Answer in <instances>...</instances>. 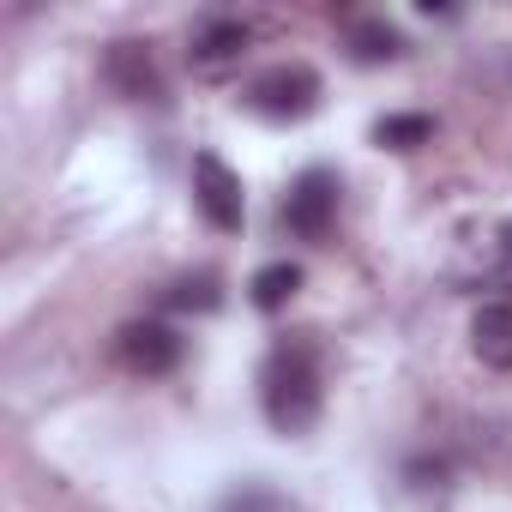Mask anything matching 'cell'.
I'll return each mask as SVG.
<instances>
[{
	"label": "cell",
	"instance_id": "6da1fadb",
	"mask_svg": "<svg viewBox=\"0 0 512 512\" xmlns=\"http://www.w3.org/2000/svg\"><path fill=\"white\" fill-rule=\"evenodd\" d=\"M260 404H266V422L278 434H308L320 422V350L308 338H284L272 356H266V374H260Z\"/></svg>",
	"mask_w": 512,
	"mask_h": 512
},
{
	"label": "cell",
	"instance_id": "7a4b0ae2",
	"mask_svg": "<svg viewBox=\"0 0 512 512\" xmlns=\"http://www.w3.org/2000/svg\"><path fill=\"white\" fill-rule=\"evenodd\" d=\"M247 109L253 115H266V121H302L320 109V73L290 61V67H272L247 85Z\"/></svg>",
	"mask_w": 512,
	"mask_h": 512
},
{
	"label": "cell",
	"instance_id": "3957f363",
	"mask_svg": "<svg viewBox=\"0 0 512 512\" xmlns=\"http://www.w3.org/2000/svg\"><path fill=\"white\" fill-rule=\"evenodd\" d=\"M193 205H199V211H205V223H211V229H223V235H235V229L247 223L241 175H235L217 151H199V157H193Z\"/></svg>",
	"mask_w": 512,
	"mask_h": 512
},
{
	"label": "cell",
	"instance_id": "277c9868",
	"mask_svg": "<svg viewBox=\"0 0 512 512\" xmlns=\"http://www.w3.org/2000/svg\"><path fill=\"white\" fill-rule=\"evenodd\" d=\"M332 223H338V175L308 169V175L290 187V199H284V229L302 235V241H326Z\"/></svg>",
	"mask_w": 512,
	"mask_h": 512
},
{
	"label": "cell",
	"instance_id": "5b68a950",
	"mask_svg": "<svg viewBox=\"0 0 512 512\" xmlns=\"http://www.w3.org/2000/svg\"><path fill=\"white\" fill-rule=\"evenodd\" d=\"M115 350H121V362L133 368V374H169V368H181V332L175 326H163V320H133V326H121V338H115Z\"/></svg>",
	"mask_w": 512,
	"mask_h": 512
},
{
	"label": "cell",
	"instance_id": "8992f818",
	"mask_svg": "<svg viewBox=\"0 0 512 512\" xmlns=\"http://www.w3.org/2000/svg\"><path fill=\"white\" fill-rule=\"evenodd\" d=\"M103 79L121 91V97H133V103H157L163 97V73H157V55H151V43H109V55H103Z\"/></svg>",
	"mask_w": 512,
	"mask_h": 512
},
{
	"label": "cell",
	"instance_id": "52a82bcc",
	"mask_svg": "<svg viewBox=\"0 0 512 512\" xmlns=\"http://www.w3.org/2000/svg\"><path fill=\"white\" fill-rule=\"evenodd\" d=\"M247 43H253V31H247L241 19H205V25L193 31V49H187V61H193V73H205V79H223L229 67H241Z\"/></svg>",
	"mask_w": 512,
	"mask_h": 512
},
{
	"label": "cell",
	"instance_id": "ba28073f",
	"mask_svg": "<svg viewBox=\"0 0 512 512\" xmlns=\"http://www.w3.org/2000/svg\"><path fill=\"white\" fill-rule=\"evenodd\" d=\"M470 350H476L482 368L512 374V302H488V308H476V320H470Z\"/></svg>",
	"mask_w": 512,
	"mask_h": 512
},
{
	"label": "cell",
	"instance_id": "9c48e42d",
	"mask_svg": "<svg viewBox=\"0 0 512 512\" xmlns=\"http://www.w3.org/2000/svg\"><path fill=\"white\" fill-rule=\"evenodd\" d=\"M296 290H302V266H290V260H272V266H260V272H253V284H247V302L260 308V314H284V308L296 302Z\"/></svg>",
	"mask_w": 512,
	"mask_h": 512
},
{
	"label": "cell",
	"instance_id": "30bf717a",
	"mask_svg": "<svg viewBox=\"0 0 512 512\" xmlns=\"http://www.w3.org/2000/svg\"><path fill=\"white\" fill-rule=\"evenodd\" d=\"M350 55H356L362 67H380V61H398V55H404V37H398L386 19H356V25H350Z\"/></svg>",
	"mask_w": 512,
	"mask_h": 512
},
{
	"label": "cell",
	"instance_id": "8fae6325",
	"mask_svg": "<svg viewBox=\"0 0 512 512\" xmlns=\"http://www.w3.org/2000/svg\"><path fill=\"white\" fill-rule=\"evenodd\" d=\"M374 139H380L386 151H416V145L434 139V115H386V121L374 127Z\"/></svg>",
	"mask_w": 512,
	"mask_h": 512
},
{
	"label": "cell",
	"instance_id": "7c38bea8",
	"mask_svg": "<svg viewBox=\"0 0 512 512\" xmlns=\"http://www.w3.org/2000/svg\"><path fill=\"white\" fill-rule=\"evenodd\" d=\"M223 296H217V278L211 272H199V278H181V284H169L163 290V308H175V314H211Z\"/></svg>",
	"mask_w": 512,
	"mask_h": 512
},
{
	"label": "cell",
	"instance_id": "4fadbf2b",
	"mask_svg": "<svg viewBox=\"0 0 512 512\" xmlns=\"http://www.w3.org/2000/svg\"><path fill=\"white\" fill-rule=\"evenodd\" d=\"M500 241H506V253H512V223H506V229H500Z\"/></svg>",
	"mask_w": 512,
	"mask_h": 512
}]
</instances>
